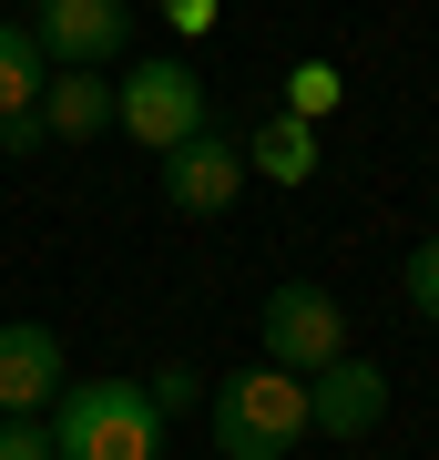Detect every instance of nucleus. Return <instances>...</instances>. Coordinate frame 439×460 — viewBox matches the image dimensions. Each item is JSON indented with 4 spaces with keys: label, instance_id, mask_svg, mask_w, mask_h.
<instances>
[{
    "label": "nucleus",
    "instance_id": "f257e3e1",
    "mask_svg": "<svg viewBox=\"0 0 439 460\" xmlns=\"http://www.w3.org/2000/svg\"><path fill=\"white\" fill-rule=\"evenodd\" d=\"M51 460H154L163 450V410L144 399V378H82L41 410Z\"/></svg>",
    "mask_w": 439,
    "mask_h": 460
},
{
    "label": "nucleus",
    "instance_id": "f03ea898",
    "mask_svg": "<svg viewBox=\"0 0 439 460\" xmlns=\"http://www.w3.org/2000/svg\"><path fill=\"white\" fill-rule=\"evenodd\" d=\"M205 420H215V450L225 460H286L307 440V378L256 358V368H235V378L205 389Z\"/></svg>",
    "mask_w": 439,
    "mask_h": 460
},
{
    "label": "nucleus",
    "instance_id": "7ed1b4c3",
    "mask_svg": "<svg viewBox=\"0 0 439 460\" xmlns=\"http://www.w3.org/2000/svg\"><path fill=\"white\" fill-rule=\"evenodd\" d=\"M113 123H123L144 154H174L184 133H205V72H195V62H174V51L133 62L123 83H113Z\"/></svg>",
    "mask_w": 439,
    "mask_h": 460
},
{
    "label": "nucleus",
    "instance_id": "20e7f679",
    "mask_svg": "<svg viewBox=\"0 0 439 460\" xmlns=\"http://www.w3.org/2000/svg\"><path fill=\"white\" fill-rule=\"evenodd\" d=\"M31 41H41L51 72H102V62L133 51V0H41Z\"/></svg>",
    "mask_w": 439,
    "mask_h": 460
},
{
    "label": "nucleus",
    "instance_id": "39448f33",
    "mask_svg": "<svg viewBox=\"0 0 439 460\" xmlns=\"http://www.w3.org/2000/svg\"><path fill=\"white\" fill-rule=\"evenodd\" d=\"M256 328H266V358H277V368H296V378H307V368H327V358H347V307H338L327 287H277Z\"/></svg>",
    "mask_w": 439,
    "mask_h": 460
},
{
    "label": "nucleus",
    "instance_id": "423d86ee",
    "mask_svg": "<svg viewBox=\"0 0 439 460\" xmlns=\"http://www.w3.org/2000/svg\"><path fill=\"white\" fill-rule=\"evenodd\" d=\"M154 164H163V205L174 215H225L245 195V144H225V133H184Z\"/></svg>",
    "mask_w": 439,
    "mask_h": 460
},
{
    "label": "nucleus",
    "instance_id": "0eeeda50",
    "mask_svg": "<svg viewBox=\"0 0 439 460\" xmlns=\"http://www.w3.org/2000/svg\"><path fill=\"white\" fill-rule=\"evenodd\" d=\"M378 420H389V368H378V358L307 368V429H327V440H368Z\"/></svg>",
    "mask_w": 439,
    "mask_h": 460
},
{
    "label": "nucleus",
    "instance_id": "6e6552de",
    "mask_svg": "<svg viewBox=\"0 0 439 460\" xmlns=\"http://www.w3.org/2000/svg\"><path fill=\"white\" fill-rule=\"evenodd\" d=\"M62 338L41 328V317H11L0 328V420H41L51 399H62Z\"/></svg>",
    "mask_w": 439,
    "mask_h": 460
},
{
    "label": "nucleus",
    "instance_id": "1a4fd4ad",
    "mask_svg": "<svg viewBox=\"0 0 439 460\" xmlns=\"http://www.w3.org/2000/svg\"><path fill=\"white\" fill-rule=\"evenodd\" d=\"M31 113H41V133H62V144H92V133H113V83H102V72H51Z\"/></svg>",
    "mask_w": 439,
    "mask_h": 460
},
{
    "label": "nucleus",
    "instance_id": "9d476101",
    "mask_svg": "<svg viewBox=\"0 0 439 460\" xmlns=\"http://www.w3.org/2000/svg\"><path fill=\"white\" fill-rule=\"evenodd\" d=\"M245 174H266V184H307V174H317V123L266 113L256 133H245Z\"/></svg>",
    "mask_w": 439,
    "mask_h": 460
},
{
    "label": "nucleus",
    "instance_id": "9b49d317",
    "mask_svg": "<svg viewBox=\"0 0 439 460\" xmlns=\"http://www.w3.org/2000/svg\"><path fill=\"white\" fill-rule=\"evenodd\" d=\"M41 83H51V62H41L31 21H0V123H11V113H31Z\"/></svg>",
    "mask_w": 439,
    "mask_h": 460
},
{
    "label": "nucleus",
    "instance_id": "f8f14e48",
    "mask_svg": "<svg viewBox=\"0 0 439 460\" xmlns=\"http://www.w3.org/2000/svg\"><path fill=\"white\" fill-rule=\"evenodd\" d=\"M338 102H347L338 62H286V113H296V123H327Z\"/></svg>",
    "mask_w": 439,
    "mask_h": 460
},
{
    "label": "nucleus",
    "instance_id": "ddd939ff",
    "mask_svg": "<svg viewBox=\"0 0 439 460\" xmlns=\"http://www.w3.org/2000/svg\"><path fill=\"white\" fill-rule=\"evenodd\" d=\"M408 317H429V328H439V235H419V246H408Z\"/></svg>",
    "mask_w": 439,
    "mask_h": 460
},
{
    "label": "nucleus",
    "instance_id": "4468645a",
    "mask_svg": "<svg viewBox=\"0 0 439 460\" xmlns=\"http://www.w3.org/2000/svg\"><path fill=\"white\" fill-rule=\"evenodd\" d=\"M144 399H154V410H163V420H174V410H205V378H195V368H184V358H163V368L144 378Z\"/></svg>",
    "mask_w": 439,
    "mask_h": 460
},
{
    "label": "nucleus",
    "instance_id": "2eb2a0df",
    "mask_svg": "<svg viewBox=\"0 0 439 460\" xmlns=\"http://www.w3.org/2000/svg\"><path fill=\"white\" fill-rule=\"evenodd\" d=\"M0 460H51V429L41 420H0Z\"/></svg>",
    "mask_w": 439,
    "mask_h": 460
},
{
    "label": "nucleus",
    "instance_id": "dca6fc26",
    "mask_svg": "<svg viewBox=\"0 0 439 460\" xmlns=\"http://www.w3.org/2000/svg\"><path fill=\"white\" fill-rule=\"evenodd\" d=\"M41 144H51L41 113H11V123H0V154H41Z\"/></svg>",
    "mask_w": 439,
    "mask_h": 460
},
{
    "label": "nucleus",
    "instance_id": "f3484780",
    "mask_svg": "<svg viewBox=\"0 0 439 460\" xmlns=\"http://www.w3.org/2000/svg\"><path fill=\"white\" fill-rule=\"evenodd\" d=\"M174 31H215V0H174Z\"/></svg>",
    "mask_w": 439,
    "mask_h": 460
}]
</instances>
